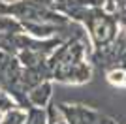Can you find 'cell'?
Here are the masks:
<instances>
[{
	"mask_svg": "<svg viewBox=\"0 0 126 124\" xmlns=\"http://www.w3.org/2000/svg\"><path fill=\"white\" fill-rule=\"evenodd\" d=\"M124 83H126V73H124Z\"/></svg>",
	"mask_w": 126,
	"mask_h": 124,
	"instance_id": "obj_2",
	"label": "cell"
},
{
	"mask_svg": "<svg viewBox=\"0 0 126 124\" xmlns=\"http://www.w3.org/2000/svg\"><path fill=\"white\" fill-rule=\"evenodd\" d=\"M109 81L111 83H124V73L122 72H111L109 73Z\"/></svg>",
	"mask_w": 126,
	"mask_h": 124,
	"instance_id": "obj_1",
	"label": "cell"
}]
</instances>
